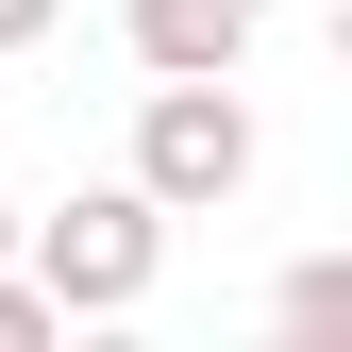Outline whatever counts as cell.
Returning a JSON list of instances; mask_svg holds the SVG:
<instances>
[{
    "label": "cell",
    "instance_id": "cell-5",
    "mask_svg": "<svg viewBox=\"0 0 352 352\" xmlns=\"http://www.w3.org/2000/svg\"><path fill=\"white\" fill-rule=\"evenodd\" d=\"M67 17V0H0V51H34V34H51Z\"/></svg>",
    "mask_w": 352,
    "mask_h": 352
},
{
    "label": "cell",
    "instance_id": "cell-3",
    "mask_svg": "<svg viewBox=\"0 0 352 352\" xmlns=\"http://www.w3.org/2000/svg\"><path fill=\"white\" fill-rule=\"evenodd\" d=\"M151 84H201V67H252V0H118Z\"/></svg>",
    "mask_w": 352,
    "mask_h": 352
},
{
    "label": "cell",
    "instance_id": "cell-7",
    "mask_svg": "<svg viewBox=\"0 0 352 352\" xmlns=\"http://www.w3.org/2000/svg\"><path fill=\"white\" fill-rule=\"evenodd\" d=\"M252 17H269V0H252Z\"/></svg>",
    "mask_w": 352,
    "mask_h": 352
},
{
    "label": "cell",
    "instance_id": "cell-4",
    "mask_svg": "<svg viewBox=\"0 0 352 352\" xmlns=\"http://www.w3.org/2000/svg\"><path fill=\"white\" fill-rule=\"evenodd\" d=\"M269 319H285V336H336V319H352V269H336V252H319V269H285Z\"/></svg>",
    "mask_w": 352,
    "mask_h": 352
},
{
    "label": "cell",
    "instance_id": "cell-2",
    "mask_svg": "<svg viewBox=\"0 0 352 352\" xmlns=\"http://www.w3.org/2000/svg\"><path fill=\"white\" fill-rule=\"evenodd\" d=\"M135 185L168 218H218L252 185V101H235V67H201V84H151L135 101Z\"/></svg>",
    "mask_w": 352,
    "mask_h": 352
},
{
    "label": "cell",
    "instance_id": "cell-6",
    "mask_svg": "<svg viewBox=\"0 0 352 352\" xmlns=\"http://www.w3.org/2000/svg\"><path fill=\"white\" fill-rule=\"evenodd\" d=\"M0 269H17V201H0Z\"/></svg>",
    "mask_w": 352,
    "mask_h": 352
},
{
    "label": "cell",
    "instance_id": "cell-1",
    "mask_svg": "<svg viewBox=\"0 0 352 352\" xmlns=\"http://www.w3.org/2000/svg\"><path fill=\"white\" fill-rule=\"evenodd\" d=\"M17 252H34V285H51L67 319H135L151 269H168V201L118 168V185H84V201H51V218H17Z\"/></svg>",
    "mask_w": 352,
    "mask_h": 352
}]
</instances>
